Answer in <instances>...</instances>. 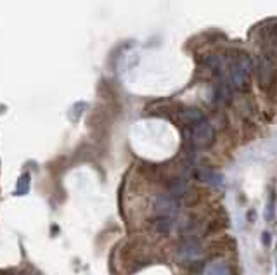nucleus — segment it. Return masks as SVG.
<instances>
[{"label": "nucleus", "instance_id": "nucleus-1", "mask_svg": "<svg viewBox=\"0 0 277 275\" xmlns=\"http://www.w3.org/2000/svg\"><path fill=\"white\" fill-rule=\"evenodd\" d=\"M251 73H253V61L248 54L241 52L230 62V80L232 85L239 92H248L251 89Z\"/></svg>", "mask_w": 277, "mask_h": 275}, {"label": "nucleus", "instance_id": "nucleus-2", "mask_svg": "<svg viewBox=\"0 0 277 275\" xmlns=\"http://www.w3.org/2000/svg\"><path fill=\"white\" fill-rule=\"evenodd\" d=\"M189 139L193 142L194 147H199V149L210 147L213 144V140H215V130H213L211 123L203 120V121H199L198 125L190 126Z\"/></svg>", "mask_w": 277, "mask_h": 275}, {"label": "nucleus", "instance_id": "nucleus-3", "mask_svg": "<svg viewBox=\"0 0 277 275\" xmlns=\"http://www.w3.org/2000/svg\"><path fill=\"white\" fill-rule=\"evenodd\" d=\"M275 75H277V68L274 59L269 54H262L260 61H258V80H260L263 90H269L275 83Z\"/></svg>", "mask_w": 277, "mask_h": 275}, {"label": "nucleus", "instance_id": "nucleus-4", "mask_svg": "<svg viewBox=\"0 0 277 275\" xmlns=\"http://www.w3.org/2000/svg\"><path fill=\"white\" fill-rule=\"evenodd\" d=\"M203 120H204V114L196 108H187L179 113V121L185 126H194Z\"/></svg>", "mask_w": 277, "mask_h": 275}, {"label": "nucleus", "instance_id": "nucleus-5", "mask_svg": "<svg viewBox=\"0 0 277 275\" xmlns=\"http://www.w3.org/2000/svg\"><path fill=\"white\" fill-rule=\"evenodd\" d=\"M177 209V201H175V198H161L160 201H158V213L161 215L163 218H168L170 217L172 213H174Z\"/></svg>", "mask_w": 277, "mask_h": 275}, {"label": "nucleus", "instance_id": "nucleus-6", "mask_svg": "<svg viewBox=\"0 0 277 275\" xmlns=\"http://www.w3.org/2000/svg\"><path fill=\"white\" fill-rule=\"evenodd\" d=\"M206 273H208V275H230L229 267H227L225 263H222V261H217V263H211L210 267H208Z\"/></svg>", "mask_w": 277, "mask_h": 275}, {"label": "nucleus", "instance_id": "nucleus-7", "mask_svg": "<svg viewBox=\"0 0 277 275\" xmlns=\"http://www.w3.org/2000/svg\"><path fill=\"white\" fill-rule=\"evenodd\" d=\"M274 199H275V196H274V192H272V194H270V201H269V215H267L269 220L274 218Z\"/></svg>", "mask_w": 277, "mask_h": 275}, {"label": "nucleus", "instance_id": "nucleus-8", "mask_svg": "<svg viewBox=\"0 0 277 275\" xmlns=\"http://www.w3.org/2000/svg\"><path fill=\"white\" fill-rule=\"evenodd\" d=\"M262 242H263V244H267V246L270 244V236H269V232H263V236H262Z\"/></svg>", "mask_w": 277, "mask_h": 275}, {"label": "nucleus", "instance_id": "nucleus-9", "mask_svg": "<svg viewBox=\"0 0 277 275\" xmlns=\"http://www.w3.org/2000/svg\"><path fill=\"white\" fill-rule=\"evenodd\" d=\"M272 36H274V40H275V44H277V25L272 28Z\"/></svg>", "mask_w": 277, "mask_h": 275}, {"label": "nucleus", "instance_id": "nucleus-10", "mask_svg": "<svg viewBox=\"0 0 277 275\" xmlns=\"http://www.w3.org/2000/svg\"><path fill=\"white\" fill-rule=\"evenodd\" d=\"M275 275H277V267H275Z\"/></svg>", "mask_w": 277, "mask_h": 275}]
</instances>
